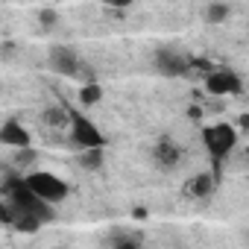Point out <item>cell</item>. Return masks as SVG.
<instances>
[{"label": "cell", "instance_id": "10", "mask_svg": "<svg viewBox=\"0 0 249 249\" xmlns=\"http://www.w3.org/2000/svg\"><path fill=\"white\" fill-rule=\"evenodd\" d=\"M144 243V234H138V231H111L108 237H106V246H114V249H138Z\"/></svg>", "mask_w": 249, "mask_h": 249}, {"label": "cell", "instance_id": "13", "mask_svg": "<svg viewBox=\"0 0 249 249\" xmlns=\"http://www.w3.org/2000/svg\"><path fill=\"white\" fill-rule=\"evenodd\" d=\"M79 164H82L88 173L100 170V167L106 164V147H88V150H82V156H79Z\"/></svg>", "mask_w": 249, "mask_h": 249}, {"label": "cell", "instance_id": "20", "mask_svg": "<svg viewBox=\"0 0 249 249\" xmlns=\"http://www.w3.org/2000/svg\"><path fill=\"white\" fill-rule=\"evenodd\" d=\"M188 114H191L194 120H199V117H202V108H199V106H191V111H188Z\"/></svg>", "mask_w": 249, "mask_h": 249}, {"label": "cell", "instance_id": "5", "mask_svg": "<svg viewBox=\"0 0 249 249\" xmlns=\"http://www.w3.org/2000/svg\"><path fill=\"white\" fill-rule=\"evenodd\" d=\"M153 62H156V71H159L161 76H167V79H179V76H188V73L194 71V68H191V56L176 53V50H170V47L159 50V53L153 56Z\"/></svg>", "mask_w": 249, "mask_h": 249}, {"label": "cell", "instance_id": "17", "mask_svg": "<svg viewBox=\"0 0 249 249\" xmlns=\"http://www.w3.org/2000/svg\"><path fill=\"white\" fill-rule=\"evenodd\" d=\"M106 3H108L111 9H117V12H120V9H129L135 0H106Z\"/></svg>", "mask_w": 249, "mask_h": 249}, {"label": "cell", "instance_id": "12", "mask_svg": "<svg viewBox=\"0 0 249 249\" xmlns=\"http://www.w3.org/2000/svg\"><path fill=\"white\" fill-rule=\"evenodd\" d=\"M41 120L47 123V126H53V129H65V126H71V111L59 108V106H47L41 111Z\"/></svg>", "mask_w": 249, "mask_h": 249}, {"label": "cell", "instance_id": "3", "mask_svg": "<svg viewBox=\"0 0 249 249\" xmlns=\"http://www.w3.org/2000/svg\"><path fill=\"white\" fill-rule=\"evenodd\" d=\"M27 185L41 196V199H47V202H62V199H68V194H71V188H68V182L65 179H59L56 173H50V170H30L27 173Z\"/></svg>", "mask_w": 249, "mask_h": 249}, {"label": "cell", "instance_id": "18", "mask_svg": "<svg viewBox=\"0 0 249 249\" xmlns=\"http://www.w3.org/2000/svg\"><path fill=\"white\" fill-rule=\"evenodd\" d=\"M237 129H240V132H249V111H243V114L237 117Z\"/></svg>", "mask_w": 249, "mask_h": 249}, {"label": "cell", "instance_id": "11", "mask_svg": "<svg viewBox=\"0 0 249 249\" xmlns=\"http://www.w3.org/2000/svg\"><path fill=\"white\" fill-rule=\"evenodd\" d=\"M100 100H103V85L97 79H88L79 85V106L82 108H94Z\"/></svg>", "mask_w": 249, "mask_h": 249}, {"label": "cell", "instance_id": "9", "mask_svg": "<svg viewBox=\"0 0 249 249\" xmlns=\"http://www.w3.org/2000/svg\"><path fill=\"white\" fill-rule=\"evenodd\" d=\"M217 176H220V173H214V170H202V173H196V176L185 185V194H191V196H196V199H208V196H214V191H217Z\"/></svg>", "mask_w": 249, "mask_h": 249}, {"label": "cell", "instance_id": "2", "mask_svg": "<svg viewBox=\"0 0 249 249\" xmlns=\"http://www.w3.org/2000/svg\"><path fill=\"white\" fill-rule=\"evenodd\" d=\"M71 111V144L79 147V150H88V147H106V135L100 132V126L85 117L79 108H68Z\"/></svg>", "mask_w": 249, "mask_h": 249}, {"label": "cell", "instance_id": "15", "mask_svg": "<svg viewBox=\"0 0 249 249\" xmlns=\"http://www.w3.org/2000/svg\"><path fill=\"white\" fill-rule=\"evenodd\" d=\"M36 159H38V153H36L33 147H15V156H12L15 167H27V164H33Z\"/></svg>", "mask_w": 249, "mask_h": 249}, {"label": "cell", "instance_id": "14", "mask_svg": "<svg viewBox=\"0 0 249 249\" xmlns=\"http://www.w3.org/2000/svg\"><path fill=\"white\" fill-rule=\"evenodd\" d=\"M229 15H231V6L223 3V0H211L205 6V21L208 24H223V21H229Z\"/></svg>", "mask_w": 249, "mask_h": 249}, {"label": "cell", "instance_id": "16", "mask_svg": "<svg viewBox=\"0 0 249 249\" xmlns=\"http://www.w3.org/2000/svg\"><path fill=\"white\" fill-rule=\"evenodd\" d=\"M38 24H41V30H53V27L59 24L56 9H41V12H38Z\"/></svg>", "mask_w": 249, "mask_h": 249}, {"label": "cell", "instance_id": "21", "mask_svg": "<svg viewBox=\"0 0 249 249\" xmlns=\"http://www.w3.org/2000/svg\"><path fill=\"white\" fill-rule=\"evenodd\" d=\"M246 161H249V150H246Z\"/></svg>", "mask_w": 249, "mask_h": 249}, {"label": "cell", "instance_id": "6", "mask_svg": "<svg viewBox=\"0 0 249 249\" xmlns=\"http://www.w3.org/2000/svg\"><path fill=\"white\" fill-rule=\"evenodd\" d=\"M205 91L211 97H229V94H240L243 91V79L234 71L226 68H214L211 73H205Z\"/></svg>", "mask_w": 249, "mask_h": 249}, {"label": "cell", "instance_id": "7", "mask_svg": "<svg viewBox=\"0 0 249 249\" xmlns=\"http://www.w3.org/2000/svg\"><path fill=\"white\" fill-rule=\"evenodd\" d=\"M182 147L173 141V138H161L156 147H153V161L161 167V170H173V167H179V161H182Z\"/></svg>", "mask_w": 249, "mask_h": 249}, {"label": "cell", "instance_id": "19", "mask_svg": "<svg viewBox=\"0 0 249 249\" xmlns=\"http://www.w3.org/2000/svg\"><path fill=\"white\" fill-rule=\"evenodd\" d=\"M132 220H147V211L144 208H132Z\"/></svg>", "mask_w": 249, "mask_h": 249}, {"label": "cell", "instance_id": "4", "mask_svg": "<svg viewBox=\"0 0 249 249\" xmlns=\"http://www.w3.org/2000/svg\"><path fill=\"white\" fill-rule=\"evenodd\" d=\"M47 65H50V71H56L59 76H68V79H79V71H82L76 50L68 44H53L47 50Z\"/></svg>", "mask_w": 249, "mask_h": 249}, {"label": "cell", "instance_id": "8", "mask_svg": "<svg viewBox=\"0 0 249 249\" xmlns=\"http://www.w3.org/2000/svg\"><path fill=\"white\" fill-rule=\"evenodd\" d=\"M0 144L3 147H30V132L18 117L3 120V126H0Z\"/></svg>", "mask_w": 249, "mask_h": 249}, {"label": "cell", "instance_id": "1", "mask_svg": "<svg viewBox=\"0 0 249 249\" xmlns=\"http://www.w3.org/2000/svg\"><path fill=\"white\" fill-rule=\"evenodd\" d=\"M202 144H205V153L211 156L214 161V173H217V164L234 150L237 144V129L231 123H211V126L202 129Z\"/></svg>", "mask_w": 249, "mask_h": 249}]
</instances>
